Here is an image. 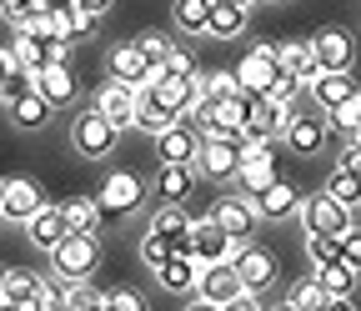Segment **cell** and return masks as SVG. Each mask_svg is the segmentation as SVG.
I'll return each instance as SVG.
<instances>
[{
  "label": "cell",
  "instance_id": "6da1fadb",
  "mask_svg": "<svg viewBox=\"0 0 361 311\" xmlns=\"http://www.w3.org/2000/svg\"><path fill=\"white\" fill-rule=\"evenodd\" d=\"M96 256H101V241L90 231H66L56 246H51V266H56V281H85L96 272Z\"/></svg>",
  "mask_w": 361,
  "mask_h": 311
},
{
  "label": "cell",
  "instance_id": "7a4b0ae2",
  "mask_svg": "<svg viewBox=\"0 0 361 311\" xmlns=\"http://www.w3.org/2000/svg\"><path fill=\"white\" fill-rule=\"evenodd\" d=\"M271 181H276V146H271V141H241L236 186H241L246 196H261Z\"/></svg>",
  "mask_w": 361,
  "mask_h": 311
},
{
  "label": "cell",
  "instance_id": "3957f363",
  "mask_svg": "<svg viewBox=\"0 0 361 311\" xmlns=\"http://www.w3.org/2000/svg\"><path fill=\"white\" fill-rule=\"evenodd\" d=\"M116 136H121V130L96 111V106H90V111H80L75 116V126H71V146L85 156V161H101L111 146H116Z\"/></svg>",
  "mask_w": 361,
  "mask_h": 311
},
{
  "label": "cell",
  "instance_id": "277c9868",
  "mask_svg": "<svg viewBox=\"0 0 361 311\" xmlns=\"http://www.w3.org/2000/svg\"><path fill=\"white\" fill-rule=\"evenodd\" d=\"M101 211H106V221H121V216H130L135 206L146 201V181L135 171H116V176H106V186H101Z\"/></svg>",
  "mask_w": 361,
  "mask_h": 311
},
{
  "label": "cell",
  "instance_id": "5b68a950",
  "mask_svg": "<svg viewBox=\"0 0 361 311\" xmlns=\"http://www.w3.org/2000/svg\"><path fill=\"white\" fill-rule=\"evenodd\" d=\"M40 206H45V191H40L35 176H11V181L0 186V221H20L25 226Z\"/></svg>",
  "mask_w": 361,
  "mask_h": 311
},
{
  "label": "cell",
  "instance_id": "8992f818",
  "mask_svg": "<svg viewBox=\"0 0 361 311\" xmlns=\"http://www.w3.org/2000/svg\"><path fill=\"white\" fill-rule=\"evenodd\" d=\"M196 151H201V130H196V126H186V116L156 130V156H161L166 166H191V161H196Z\"/></svg>",
  "mask_w": 361,
  "mask_h": 311
},
{
  "label": "cell",
  "instance_id": "52a82bcc",
  "mask_svg": "<svg viewBox=\"0 0 361 311\" xmlns=\"http://www.w3.org/2000/svg\"><path fill=\"white\" fill-rule=\"evenodd\" d=\"M236 156H241V136H201V151L191 161V171L201 176H236Z\"/></svg>",
  "mask_w": 361,
  "mask_h": 311
},
{
  "label": "cell",
  "instance_id": "ba28073f",
  "mask_svg": "<svg viewBox=\"0 0 361 311\" xmlns=\"http://www.w3.org/2000/svg\"><path fill=\"white\" fill-rule=\"evenodd\" d=\"M231 266H236L241 286H246V291H256V296H261V291H271V281H276V256H271L266 246H251V241H246V246L231 256Z\"/></svg>",
  "mask_w": 361,
  "mask_h": 311
},
{
  "label": "cell",
  "instance_id": "9c48e42d",
  "mask_svg": "<svg viewBox=\"0 0 361 311\" xmlns=\"http://www.w3.org/2000/svg\"><path fill=\"white\" fill-rule=\"evenodd\" d=\"M296 211H301V221H306V231H326V236H341V231L351 226V211H346L341 201H331L326 191L306 196Z\"/></svg>",
  "mask_w": 361,
  "mask_h": 311
},
{
  "label": "cell",
  "instance_id": "30bf717a",
  "mask_svg": "<svg viewBox=\"0 0 361 311\" xmlns=\"http://www.w3.org/2000/svg\"><path fill=\"white\" fill-rule=\"evenodd\" d=\"M241 246H246V241L226 236L211 216H206V221H196V216H191V256H196V261H231Z\"/></svg>",
  "mask_w": 361,
  "mask_h": 311
},
{
  "label": "cell",
  "instance_id": "8fae6325",
  "mask_svg": "<svg viewBox=\"0 0 361 311\" xmlns=\"http://www.w3.org/2000/svg\"><path fill=\"white\" fill-rule=\"evenodd\" d=\"M311 56H316V66H322V71H351V61H356V40H351V30L326 25V30L311 35Z\"/></svg>",
  "mask_w": 361,
  "mask_h": 311
},
{
  "label": "cell",
  "instance_id": "7c38bea8",
  "mask_svg": "<svg viewBox=\"0 0 361 311\" xmlns=\"http://www.w3.org/2000/svg\"><path fill=\"white\" fill-rule=\"evenodd\" d=\"M251 116V96H226V101H211L206 116H201V136H241V126Z\"/></svg>",
  "mask_w": 361,
  "mask_h": 311
},
{
  "label": "cell",
  "instance_id": "4fadbf2b",
  "mask_svg": "<svg viewBox=\"0 0 361 311\" xmlns=\"http://www.w3.org/2000/svg\"><path fill=\"white\" fill-rule=\"evenodd\" d=\"M281 136L296 156H316L326 146V116H306V111H286V126H281Z\"/></svg>",
  "mask_w": 361,
  "mask_h": 311
},
{
  "label": "cell",
  "instance_id": "5bb4252c",
  "mask_svg": "<svg viewBox=\"0 0 361 311\" xmlns=\"http://www.w3.org/2000/svg\"><path fill=\"white\" fill-rule=\"evenodd\" d=\"M211 221L226 231V236H236V241H251V231H256V201L246 196V191H236V196H226V201H216V211H211Z\"/></svg>",
  "mask_w": 361,
  "mask_h": 311
},
{
  "label": "cell",
  "instance_id": "9a60e30c",
  "mask_svg": "<svg viewBox=\"0 0 361 311\" xmlns=\"http://www.w3.org/2000/svg\"><path fill=\"white\" fill-rule=\"evenodd\" d=\"M246 286H241V276H236V266L231 261H201V272H196V296H206V301H231V296H241Z\"/></svg>",
  "mask_w": 361,
  "mask_h": 311
},
{
  "label": "cell",
  "instance_id": "2e32d148",
  "mask_svg": "<svg viewBox=\"0 0 361 311\" xmlns=\"http://www.w3.org/2000/svg\"><path fill=\"white\" fill-rule=\"evenodd\" d=\"M96 111L116 126V130H130L135 126V85H126V80H106L101 91H96Z\"/></svg>",
  "mask_w": 361,
  "mask_h": 311
},
{
  "label": "cell",
  "instance_id": "e0dca14e",
  "mask_svg": "<svg viewBox=\"0 0 361 311\" xmlns=\"http://www.w3.org/2000/svg\"><path fill=\"white\" fill-rule=\"evenodd\" d=\"M276 71H281V61H276V46H266V40H261V46H256L251 56H241V66H236V80H241V91H246V96H261L266 85H271V75H276Z\"/></svg>",
  "mask_w": 361,
  "mask_h": 311
},
{
  "label": "cell",
  "instance_id": "ac0fdd59",
  "mask_svg": "<svg viewBox=\"0 0 361 311\" xmlns=\"http://www.w3.org/2000/svg\"><path fill=\"white\" fill-rule=\"evenodd\" d=\"M30 85L51 101V106H71L75 101V75H71V61H61V66H51L45 61L35 75H30Z\"/></svg>",
  "mask_w": 361,
  "mask_h": 311
},
{
  "label": "cell",
  "instance_id": "d6986e66",
  "mask_svg": "<svg viewBox=\"0 0 361 311\" xmlns=\"http://www.w3.org/2000/svg\"><path fill=\"white\" fill-rule=\"evenodd\" d=\"M251 201H256V216H261V221H286V216H296L301 191H296L291 181H281V176H276V181H271L261 196H251Z\"/></svg>",
  "mask_w": 361,
  "mask_h": 311
},
{
  "label": "cell",
  "instance_id": "ffe728a7",
  "mask_svg": "<svg viewBox=\"0 0 361 311\" xmlns=\"http://www.w3.org/2000/svg\"><path fill=\"white\" fill-rule=\"evenodd\" d=\"M66 231H71V226H66V216H61V206H51V201H45V206L25 221V236H30V246H40V251H51Z\"/></svg>",
  "mask_w": 361,
  "mask_h": 311
},
{
  "label": "cell",
  "instance_id": "44dd1931",
  "mask_svg": "<svg viewBox=\"0 0 361 311\" xmlns=\"http://www.w3.org/2000/svg\"><path fill=\"white\" fill-rule=\"evenodd\" d=\"M156 66H146V56L135 51V40H121V46L111 51V75L126 80V85H146Z\"/></svg>",
  "mask_w": 361,
  "mask_h": 311
},
{
  "label": "cell",
  "instance_id": "7402d4cb",
  "mask_svg": "<svg viewBox=\"0 0 361 311\" xmlns=\"http://www.w3.org/2000/svg\"><path fill=\"white\" fill-rule=\"evenodd\" d=\"M311 85V96H316V106H322L326 116L356 91V85H351V71H322V75H316V80H306Z\"/></svg>",
  "mask_w": 361,
  "mask_h": 311
},
{
  "label": "cell",
  "instance_id": "603a6c76",
  "mask_svg": "<svg viewBox=\"0 0 361 311\" xmlns=\"http://www.w3.org/2000/svg\"><path fill=\"white\" fill-rule=\"evenodd\" d=\"M6 111H11V121H16L20 130H40L45 121H51V111H56V106H51V101H45V96L35 91V85H30V91H20Z\"/></svg>",
  "mask_w": 361,
  "mask_h": 311
},
{
  "label": "cell",
  "instance_id": "cb8c5ba5",
  "mask_svg": "<svg viewBox=\"0 0 361 311\" xmlns=\"http://www.w3.org/2000/svg\"><path fill=\"white\" fill-rule=\"evenodd\" d=\"M196 272H201V261L196 256H166L156 266V281L166 291H196Z\"/></svg>",
  "mask_w": 361,
  "mask_h": 311
},
{
  "label": "cell",
  "instance_id": "d4e9b609",
  "mask_svg": "<svg viewBox=\"0 0 361 311\" xmlns=\"http://www.w3.org/2000/svg\"><path fill=\"white\" fill-rule=\"evenodd\" d=\"M191 181H196L191 166H166V161H161V176H156V201H161V206H180V201L191 196Z\"/></svg>",
  "mask_w": 361,
  "mask_h": 311
},
{
  "label": "cell",
  "instance_id": "484cf974",
  "mask_svg": "<svg viewBox=\"0 0 361 311\" xmlns=\"http://www.w3.org/2000/svg\"><path fill=\"white\" fill-rule=\"evenodd\" d=\"M61 216H66L71 231H90V236H96L101 221H106V211H101L96 196H71V201H61Z\"/></svg>",
  "mask_w": 361,
  "mask_h": 311
},
{
  "label": "cell",
  "instance_id": "4316f807",
  "mask_svg": "<svg viewBox=\"0 0 361 311\" xmlns=\"http://www.w3.org/2000/svg\"><path fill=\"white\" fill-rule=\"evenodd\" d=\"M246 30V6H231V0H211V11H206V35H221V40H231Z\"/></svg>",
  "mask_w": 361,
  "mask_h": 311
},
{
  "label": "cell",
  "instance_id": "83f0119b",
  "mask_svg": "<svg viewBox=\"0 0 361 311\" xmlns=\"http://www.w3.org/2000/svg\"><path fill=\"white\" fill-rule=\"evenodd\" d=\"M276 61H281L291 75H301V80H316V75H322V66H316V56H311V40H286V46H276Z\"/></svg>",
  "mask_w": 361,
  "mask_h": 311
},
{
  "label": "cell",
  "instance_id": "f1b7e54d",
  "mask_svg": "<svg viewBox=\"0 0 361 311\" xmlns=\"http://www.w3.org/2000/svg\"><path fill=\"white\" fill-rule=\"evenodd\" d=\"M96 30H101V16H90V11H66V16H56V35H66L71 46H80V40H96Z\"/></svg>",
  "mask_w": 361,
  "mask_h": 311
},
{
  "label": "cell",
  "instance_id": "f546056e",
  "mask_svg": "<svg viewBox=\"0 0 361 311\" xmlns=\"http://www.w3.org/2000/svg\"><path fill=\"white\" fill-rule=\"evenodd\" d=\"M206 11H211V0H176L171 20L180 35H206Z\"/></svg>",
  "mask_w": 361,
  "mask_h": 311
},
{
  "label": "cell",
  "instance_id": "4dcf8cb0",
  "mask_svg": "<svg viewBox=\"0 0 361 311\" xmlns=\"http://www.w3.org/2000/svg\"><path fill=\"white\" fill-rule=\"evenodd\" d=\"M316 281H322L326 296H351L356 291V272L346 261H331V266H316Z\"/></svg>",
  "mask_w": 361,
  "mask_h": 311
},
{
  "label": "cell",
  "instance_id": "1f68e13d",
  "mask_svg": "<svg viewBox=\"0 0 361 311\" xmlns=\"http://www.w3.org/2000/svg\"><path fill=\"white\" fill-rule=\"evenodd\" d=\"M301 91H306V80H301V75H291V71L281 66L276 75H271V85H266V91H261V96H271V101H276V106H286V111H291V106L301 101Z\"/></svg>",
  "mask_w": 361,
  "mask_h": 311
},
{
  "label": "cell",
  "instance_id": "d6a6232c",
  "mask_svg": "<svg viewBox=\"0 0 361 311\" xmlns=\"http://www.w3.org/2000/svg\"><path fill=\"white\" fill-rule=\"evenodd\" d=\"M40 281H45V276H35V272H6V291H0V301L30 306V301H35V291H40Z\"/></svg>",
  "mask_w": 361,
  "mask_h": 311
},
{
  "label": "cell",
  "instance_id": "836d02e7",
  "mask_svg": "<svg viewBox=\"0 0 361 311\" xmlns=\"http://www.w3.org/2000/svg\"><path fill=\"white\" fill-rule=\"evenodd\" d=\"M326 196L341 201L346 211H356V206H361V176H351V171H331V176H326Z\"/></svg>",
  "mask_w": 361,
  "mask_h": 311
},
{
  "label": "cell",
  "instance_id": "e575fe53",
  "mask_svg": "<svg viewBox=\"0 0 361 311\" xmlns=\"http://www.w3.org/2000/svg\"><path fill=\"white\" fill-rule=\"evenodd\" d=\"M6 51H11V66H16V71H25V75H35V71L45 66V61H40V40H35V35H20V30H16V40H11Z\"/></svg>",
  "mask_w": 361,
  "mask_h": 311
},
{
  "label": "cell",
  "instance_id": "d590c367",
  "mask_svg": "<svg viewBox=\"0 0 361 311\" xmlns=\"http://www.w3.org/2000/svg\"><path fill=\"white\" fill-rule=\"evenodd\" d=\"M286 301H291L296 311H322V306H326L331 296L322 291V281H316V276H301V281H296V286L286 291Z\"/></svg>",
  "mask_w": 361,
  "mask_h": 311
},
{
  "label": "cell",
  "instance_id": "8d00e7d4",
  "mask_svg": "<svg viewBox=\"0 0 361 311\" xmlns=\"http://www.w3.org/2000/svg\"><path fill=\"white\" fill-rule=\"evenodd\" d=\"M306 256H311V266H331V261H341V236L306 231Z\"/></svg>",
  "mask_w": 361,
  "mask_h": 311
},
{
  "label": "cell",
  "instance_id": "74e56055",
  "mask_svg": "<svg viewBox=\"0 0 361 311\" xmlns=\"http://www.w3.org/2000/svg\"><path fill=\"white\" fill-rule=\"evenodd\" d=\"M331 126L341 130V141H346V136H351V130L361 126V91H351V96H346V101H341V106L331 111Z\"/></svg>",
  "mask_w": 361,
  "mask_h": 311
},
{
  "label": "cell",
  "instance_id": "f35d334b",
  "mask_svg": "<svg viewBox=\"0 0 361 311\" xmlns=\"http://www.w3.org/2000/svg\"><path fill=\"white\" fill-rule=\"evenodd\" d=\"M135 51L146 56V66H166L171 40H166V35H156V30H146V35H135Z\"/></svg>",
  "mask_w": 361,
  "mask_h": 311
},
{
  "label": "cell",
  "instance_id": "ab89813d",
  "mask_svg": "<svg viewBox=\"0 0 361 311\" xmlns=\"http://www.w3.org/2000/svg\"><path fill=\"white\" fill-rule=\"evenodd\" d=\"M106 306H111V311H151V306H146V291H135V286L106 291Z\"/></svg>",
  "mask_w": 361,
  "mask_h": 311
},
{
  "label": "cell",
  "instance_id": "60d3db41",
  "mask_svg": "<svg viewBox=\"0 0 361 311\" xmlns=\"http://www.w3.org/2000/svg\"><path fill=\"white\" fill-rule=\"evenodd\" d=\"M30 311H71V306H66V291L56 286V276H51V281H40V291H35Z\"/></svg>",
  "mask_w": 361,
  "mask_h": 311
},
{
  "label": "cell",
  "instance_id": "b9f144b4",
  "mask_svg": "<svg viewBox=\"0 0 361 311\" xmlns=\"http://www.w3.org/2000/svg\"><path fill=\"white\" fill-rule=\"evenodd\" d=\"M191 226V216L180 211V206H161L156 211V221H151V231H161V236H171V231H186Z\"/></svg>",
  "mask_w": 361,
  "mask_h": 311
},
{
  "label": "cell",
  "instance_id": "7bdbcfd3",
  "mask_svg": "<svg viewBox=\"0 0 361 311\" xmlns=\"http://www.w3.org/2000/svg\"><path fill=\"white\" fill-rule=\"evenodd\" d=\"M341 261H346L351 272L361 276V226H356V221H351V226L341 231Z\"/></svg>",
  "mask_w": 361,
  "mask_h": 311
},
{
  "label": "cell",
  "instance_id": "ee69618b",
  "mask_svg": "<svg viewBox=\"0 0 361 311\" xmlns=\"http://www.w3.org/2000/svg\"><path fill=\"white\" fill-rule=\"evenodd\" d=\"M141 256H146L151 266H161V261L171 256V236H161V231H146V236H141Z\"/></svg>",
  "mask_w": 361,
  "mask_h": 311
},
{
  "label": "cell",
  "instance_id": "f6af8a7d",
  "mask_svg": "<svg viewBox=\"0 0 361 311\" xmlns=\"http://www.w3.org/2000/svg\"><path fill=\"white\" fill-rule=\"evenodd\" d=\"M226 96H246L241 80H236V71H216L211 75V101H226Z\"/></svg>",
  "mask_w": 361,
  "mask_h": 311
},
{
  "label": "cell",
  "instance_id": "bcb514c9",
  "mask_svg": "<svg viewBox=\"0 0 361 311\" xmlns=\"http://www.w3.org/2000/svg\"><path fill=\"white\" fill-rule=\"evenodd\" d=\"M191 71H196L191 51H186V46H176V40H171V56H166V75H180V80H186Z\"/></svg>",
  "mask_w": 361,
  "mask_h": 311
},
{
  "label": "cell",
  "instance_id": "7dc6e473",
  "mask_svg": "<svg viewBox=\"0 0 361 311\" xmlns=\"http://www.w3.org/2000/svg\"><path fill=\"white\" fill-rule=\"evenodd\" d=\"M40 61H51V66L71 61V40H66V35H45V40H40Z\"/></svg>",
  "mask_w": 361,
  "mask_h": 311
},
{
  "label": "cell",
  "instance_id": "c3c4849f",
  "mask_svg": "<svg viewBox=\"0 0 361 311\" xmlns=\"http://www.w3.org/2000/svg\"><path fill=\"white\" fill-rule=\"evenodd\" d=\"M336 171L361 176V141H341V151H336Z\"/></svg>",
  "mask_w": 361,
  "mask_h": 311
},
{
  "label": "cell",
  "instance_id": "681fc988",
  "mask_svg": "<svg viewBox=\"0 0 361 311\" xmlns=\"http://www.w3.org/2000/svg\"><path fill=\"white\" fill-rule=\"evenodd\" d=\"M221 311H266V306H261V296H256V291H241V296L226 301Z\"/></svg>",
  "mask_w": 361,
  "mask_h": 311
},
{
  "label": "cell",
  "instance_id": "f907efd6",
  "mask_svg": "<svg viewBox=\"0 0 361 311\" xmlns=\"http://www.w3.org/2000/svg\"><path fill=\"white\" fill-rule=\"evenodd\" d=\"M30 6H35V11H45V16H66L75 0H30Z\"/></svg>",
  "mask_w": 361,
  "mask_h": 311
},
{
  "label": "cell",
  "instance_id": "816d5d0a",
  "mask_svg": "<svg viewBox=\"0 0 361 311\" xmlns=\"http://www.w3.org/2000/svg\"><path fill=\"white\" fill-rule=\"evenodd\" d=\"M116 0H75V11H90V16H106Z\"/></svg>",
  "mask_w": 361,
  "mask_h": 311
},
{
  "label": "cell",
  "instance_id": "f5cc1de1",
  "mask_svg": "<svg viewBox=\"0 0 361 311\" xmlns=\"http://www.w3.org/2000/svg\"><path fill=\"white\" fill-rule=\"evenodd\" d=\"M322 311H356V306H351V296H331Z\"/></svg>",
  "mask_w": 361,
  "mask_h": 311
},
{
  "label": "cell",
  "instance_id": "db71d44e",
  "mask_svg": "<svg viewBox=\"0 0 361 311\" xmlns=\"http://www.w3.org/2000/svg\"><path fill=\"white\" fill-rule=\"evenodd\" d=\"M30 0H0V16H16V11H25Z\"/></svg>",
  "mask_w": 361,
  "mask_h": 311
},
{
  "label": "cell",
  "instance_id": "11a10c76",
  "mask_svg": "<svg viewBox=\"0 0 361 311\" xmlns=\"http://www.w3.org/2000/svg\"><path fill=\"white\" fill-rule=\"evenodd\" d=\"M11 71H16V66H11V51L0 46V85H6V75H11Z\"/></svg>",
  "mask_w": 361,
  "mask_h": 311
},
{
  "label": "cell",
  "instance_id": "9f6ffc18",
  "mask_svg": "<svg viewBox=\"0 0 361 311\" xmlns=\"http://www.w3.org/2000/svg\"><path fill=\"white\" fill-rule=\"evenodd\" d=\"M186 311H221V301H206V296H196V301H191Z\"/></svg>",
  "mask_w": 361,
  "mask_h": 311
},
{
  "label": "cell",
  "instance_id": "6f0895ef",
  "mask_svg": "<svg viewBox=\"0 0 361 311\" xmlns=\"http://www.w3.org/2000/svg\"><path fill=\"white\" fill-rule=\"evenodd\" d=\"M0 311H30V306H16V301H0Z\"/></svg>",
  "mask_w": 361,
  "mask_h": 311
},
{
  "label": "cell",
  "instance_id": "680465c9",
  "mask_svg": "<svg viewBox=\"0 0 361 311\" xmlns=\"http://www.w3.org/2000/svg\"><path fill=\"white\" fill-rule=\"evenodd\" d=\"M271 311H296V306H291V301H281V306H271Z\"/></svg>",
  "mask_w": 361,
  "mask_h": 311
},
{
  "label": "cell",
  "instance_id": "91938a15",
  "mask_svg": "<svg viewBox=\"0 0 361 311\" xmlns=\"http://www.w3.org/2000/svg\"><path fill=\"white\" fill-rule=\"evenodd\" d=\"M231 6H246V11H251V6H256V0H231Z\"/></svg>",
  "mask_w": 361,
  "mask_h": 311
},
{
  "label": "cell",
  "instance_id": "94428289",
  "mask_svg": "<svg viewBox=\"0 0 361 311\" xmlns=\"http://www.w3.org/2000/svg\"><path fill=\"white\" fill-rule=\"evenodd\" d=\"M346 141H361V126H356V130H351V136H346Z\"/></svg>",
  "mask_w": 361,
  "mask_h": 311
},
{
  "label": "cell",
  "instance_id": "6125c7cd",
  "mask_svg": "<svg viewBox=\"0 0 361 311\" xmlns=\"http://www.w3.org/2000/svg\"><path fill=\"white\" fill-rule=\"evenodd\" d=\"M90 311H111V306H106V301H96V306H90Z\"/></svg>",
  "mask_w": 361,
  "mask_h": 311
},
{
  "label": "cell",
  "instance_id": "be15d7a7",
  "mask_svg": "<svg viewBox=\"0 0 361 311\" xmlns=\"http://www.w3.org/2000/svg\"><path fill=\"white\" fill-rule=\"evenodd\" d=\"M0 291H6V266H0Z\"/></svg>",
  "mask_w": 361,
  "mask_h": 311
},
{
  "label": "cell",
  "instance_id": "e7e4bbea",
  "mask_svg": "<svg viewBox=\"0 0 361 311\" xmlns=\"http://www.w3.org/2000/svg\"><path fill=\"white\" fill-rule=\"evenodd\" d=\"M0 186H6V181H0Z\"/></svg>",
  "mask_w": 361,
  "mask_h": 311
}]
</instances>
